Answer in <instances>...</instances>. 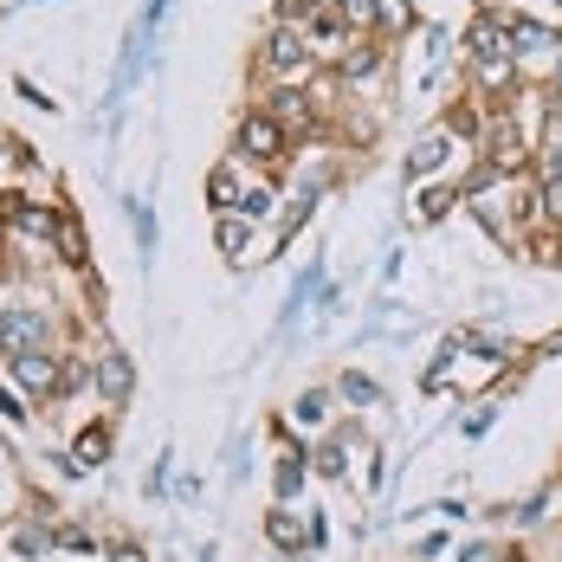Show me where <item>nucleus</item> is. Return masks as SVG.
Masks as SVG:
<instances>
[{
	"label": "nucleus",
	"mask_w": 562,
	"mask_h": 562,
	"mask_svg": "<svg viewBox=\"0 0 562 562\" xmlns=\"http://www.w3.org/2000/svg\"><path fill=\"white\" fill-rule=\"evenodd\" d=\"M40 342H46V311H33V304H13V311L0 317V356H7V362H20V356H40Z\"/></svg>",
	"instance_id": "1"
},
{
	"label": "nucleus",
	"mask_w": 562,
	"mask_h": 562,
	"mask_svg": "<svg viewBox=\"0 0 562 562\" xmlns=\"http://www.w3.org/2000/svg\"><path fill=\"white\" fill-rule=\"evenodd\" d=\"M524 162H530L524 130H517L510 116H492V130H485V169H492V175H517Z\"/></svg>",
	"instance_id": "2"
},
{
	"label": "nucleus",
	"mask_w": 562,
	"mask_h": 562,
	"mask_svg": "<svg viewBox=\"0 0 562 562\" xmlns=\"http://www.w3.org/2000/svg\"><path fill=\"white\" fill-rule=\"evenodd\" d=\"M239 156L272 169V162L284 156V123H279V116H272V111H252V116H246V123H239Z\"/></svg>",
	"instance_id": "3"
},
{
	"label": "nucleus",
	"mask_w": 562,
	"mask_h": 562,
	"mask_svg": "<svg viewBox=\"0 0 562 562\" xmlns=\"http://www.w3.org/2000/svg\"><path fill=\"white\" fill-rule=\"evenodd\" d=\"M465 53H472V65L517 58V46H510V20H498V13H479V20L465 26Z\"/></svg>",
	"instance_id": "4"
},
{
	"label": "nucleus",
	"mask_w": 562,
	"mask_h": 562,
	"mask_svg": "<svg viewBox=\"0 0 562 562\" xmlns=\"http://www.w3.org/2000/svg\"><path fill=\"white\" fill-rule=\"evenodd\" d=\"M266 65H272L279 78H304V71L317 65V46H311L297 26H279V33H272V46H266Z\"/></svg>",
	"instance_id": "5"
},
{
	"label": "nucleus",
	"mask_w": 562,
	"mask_h": 562,
	"mask_svg": "<svg viewBox=\"0 0 562 562\" xmlns=\"http://www.w3.org/2000/svg\"><path fill=\"white\" fill-rule=\"evenodd\" d=\"M0 221H13L20 233H58V207H40V201H26V194H7L0 201Z\"/></svg>",
	"instance_id": "6"
},
{
	"label": "nucleus",
	"mask_w": 562,
	"mask_h": 562,
	"mask_svg": "<svg viewBox=\"0 0 562 562\" xmlns=\"http://www.w3.org/2000/svg\"><path fill=\"white\" fill-rule=\"evenodd\" d=\"M13 375H20V389H33V394H53L58 382H65V375H58V362L46 356V349H40V356H20V362H13Z\"/></svg>",
	"instance_id": "7"
},
{
	"label": "nucleus",
	"mask_w": 562,
	"mask_h": 562,
	"mask_svg": "<svg viewBox=\"0 0 562 562\" xmlns=\"http://www.w3.org/2000/svg\"><path fill=\"white\" fill-rule=\"evenodd\" d=\"M53 246H58V259H65V266H85V259H91V252H85V226H78V214H71V207H58Z\"/></svg>",
	"instance_id": "8"
},
{
	"label": "nucleus",
	"mask_w": 562,
	"mask_h": 562,
	"mask_svg": "<svg viewBox=\"0 0 562 562\" xmlns=\"http://www.w3.org/2000/svg\"><path fill=\"white\" fill-rule=\"evenodd\" d=\"M98 389L111 394V401H123V394L136 389V369H130V356H98Z\"/></svg>",
	"instance_id": "9"
},
{
	"label": "nucleus",
	"mask_w": 562,
	"mask_h": 562,
	"mask_svg": "<svg viewBox=\"0 0 562 562\" xmlns=\"http://www.w3.org/2000/svg\"><path fill=\"white\" fill-rule=\"evenodd\" d=\"M104 459H111V427H85L78 447H71V472H91V465H104Z\"/></svg>",
	"instance_id": "10"
},
{
	"label": "nucleus",
	"mask_w": 562,
	"mask_h": 562,
	"mask_svg": "<svg viewBox=\"0 0 562 562\" xmlns=\"http://www.w3.org/2000/svg\"><path fill=\"white\" fill-rule=\"evenodd\" d=\"M337 13L349 33H375L382 26V0H337Z\"/></svg>",
	"instance_id": "11"
},
{
	"label": "nucleus",
	"mask_w": 562,
	"mask_h": 562,
	"mask_svg": "<svg viewBox=\"0 0 562 562\" xmlns=\"http://www.w3.org/2000/svg\"><path fill=\"white\" fill-rule=\"evenodd\" d=\"M246 239H252V221H239V214H221V226H214V246H221L226 259H239V252H246Z\"/></svg>",
	"instance_id": "12"
},
{
	"label": "nucleus",
	"mask_w": 562,
	"mask_h": 562,
	"mask_svg": "<svg viewBox=\"0 0 562 562\" xmlns=\"http://www.w3.org/2000/svg\"><path fill=\"white\" fill-rule=\"evenodd\" d=\"M272 116H279V123H297V130H311V123H317L311 98H297V91H279V98H272Z\"/></svg>",
	"instance_id": "13"
},
{
	"label": "nucleus",
	"mask_w": 562,
	"mask_h": 562,
	"mask_svg": "<svg viewBox=\"0 0 562 562\" xmlns=\"http://www.w3.org/2000/svg\"><path fill=\"white\" fill-rule=\"evenodd\" d=\"M440 162H447V130H440V136H427V143L407 156V175H434Z\"/></svg>",
	"instance_id": "14"
},
{
	"label": "nucleus",
	"mask_w": 562,
	"mask_h": 562,
	"mask_svg": "<svg viewBox=\"0 0 562 562\" xmlns=\"http://www.w3.org/2000/svg\"><path fill=\"white\" fill-rule=\"evenodd\" d=\"M207 201H214V207H239V201H246V194H239V175L214 169V175H207Z\"/></svg>",
	"instance_id": "15"
},
{
	"label": "nucleus",
	"mask_w": 562,
	"mask_h": 562,
	"mask_svg": "<svg viewBox=\"0 0 562 562\" xmlns=\"http://www.w3.org/2000/svg\"><path fill=\"white\" fill-rule=\"evenodd\" d=\"M266 537H272V543H279V550H297V543H304V537H297V524H291V510H272V517H266Z\"/></svg>",
	"instance_id": "16"
},
{
	"label": "nucleus",
	"mask_w": 562,
	"mask_h": 562,
	"mask_svg": "<svg viewBox=\"0 0 562 562\" xmlns=\"http://www.w3.org/2000/svg\"><path fill=\"white\" fill-rule=\"evenodd\" d=\"M375 65H382V53H375V46H356V53H342V78H369Z\"/></svg>",
	"instance_id": "17"
},
{
	"label": "nucleus",
	"mask_w": 562,
	"mask_h": 562,
	"mask_svg": "<svg viewBox=\"0 0 562 562\" xmlns=\"http://www.w3.org/2000/svg\"><path fill=\"white\" fill-rule=\"evenodd\" d=\"M537 214L550 226H562V181H543V188H537Z\"/></svg>",
	"instance_id": "18"
},
{
	"label": "nucleus",
	"mask_w": 562,
	"mask_h": 562,
	"mask_svg": "<svg viewBox=\"0 0 562 562\" xmlns=\"http://www.w3.org/2000/svg\"><path fill=\"white\" fill-rule=\"evenodd\" d=\"M317 7H324V0H279V26H311Z\"/></svg>",
	"instance_id": "19"
},
{
	"label": "nucleus",
	"mask_w": 562,
	"mask_h": 562,
	"mask_svg": "<svg viewBox=\"0 0 562 562\" xmlns=\"http://www.w3.org/2000/svg\"><path fill=\"white\" fill-rule=\"evenodd\" d=\"M297 485H304V459H284L279 465V498H291Z\"/></svg>",
	"instance_id": "20"
},
{
	"label": "nucleus",
	"mask_w": 562,
	"mask_h": 562,
	"mask_svg": "<svg viewBox=\"0 0 562 562\" xmlns=\"http://www.w3.org/2000/svg\"><path fill=\"white\" fill-rule=\"evenodd\" d=\"M452 207V188H434V194H427V201H420V221H440V214H447Z\"/></svg>",
	"instance_id": "21"
},
{
	"label": "nucleus",
	"mask_w": 562,
	"mask_h": 562,
	"mask_svg": "<svg viewBox=\"0 0 562 562\" xmlns=\"http://www.w3.org/2000/svg\"><path fill=\"white\" fill-rule=\"evenodd\" d=\"M537 169H543V181H562V136H550V149H543Z\"/></svg>",
	"instance_id": "22"
},
{
	"label": "nucleus",
	"mask_w": 562,
	"mask_h": 562,
	"mask_svg": "<svg viewBox=\"0 0 562 562\" xmlns=\"http://www.w3.org/2000/svg\"><path fill=\"white\" fill-rule=\"evenodd\" d=\"M342 394H349V401H362V407H369V401H375V382H369V375H342Z\"/></svg>",
	"instance_id": "23"
},
{
	"label": "nucleus",
	"mask_w": 562,
	"mask_h": 562,
	"mask_svg": "<svg viewBox=\"0 0 562 562\" xmlns=\"http://www.w3.org/2000/svg\"><path fill=\"white\" fill-rule=\"evenodd\" d=\"M382 26H414V13L401 0H382Z\"/></svg>",
	"instance_id": "24"
},
{
	"label": "nucleus",
	"mask_w": 562,
	"mask_h": 562,
	"mask_svg": "<svg viewBox=\"0 0 562 562\" xmlns=\"http://www.w3.org/2000/svg\"><path fill=\"white\" fill-rule=\"evenodd\" d=\"M239 207H246V221H259V214H266V207H272V194H266V188H252V194H246V201H239Z\"/></svg>",
	"instance_id": "25"
},
{
	"label": "nucleus",
	"mask_w": 562,
	"mask_h": 562,
	"mask_svg": "<svg viewBox=\"0 0 562 562\" xmlns=\"http://www.w3.org/2000/svg\"><path fill=\"white\" fill-rule=\"evenodd\" d=\"M459 562H505V550H498V543H472Z\"/></svg>",
	"instance_id": "26"
},
{
	"label": "nucleus",
	"mask_w": 562,
	"mask_h": 562,
	"mask_svg": "<svg viewBox=\"0 0 562 562\" xmlns=\"http://www.w3.org/2000/svg\"><path fill=\"white\" fill-rule=\"evenodd\" d=\"M111 562H149V557H143L136 543H111Z\"/></svg>",
	"instance_id": "27"
},
{
	"label": "nucleus",
	"mask_w": 562,
	"mask_h": 562,
	"mask_svg": "<svg viewBox=\"0 0 562 562\" xmlns=\"http://www.w3.org/2000/svg\"><path fill=\"white\" fill-rule=\"evenodd\" d=\"M0 414H7V420H26V414H20V401H13L7 389H0Z\"/></svg>",
	"instance_id": "28"
}]
</instances>
